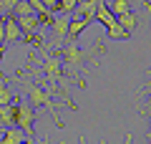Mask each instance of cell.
Listing matches in <instances>:
<instances>
[{"label":"cell","mask_w":151,"mask_h":144,"mask_svg":"<svg viewBox=\"0 0 151 144\" xmlns=\"http://www.w3.org/2000/svg\"><path fill=\"white\" fill-rule=\"evenodd\" d=\"M103 53H106V43L103 41L93 43V48H81L78 38H65L63 48H60V61H63L65 73L70 79H76V84L83 89L86 86V79H83L86 66H98Z\"/></svg>","instance_id":"1"},{"label":"cell","mask_w":151,"mask_h":144,"mask_svg":"<svg viewBox=\"0 0 151 144\" xmlns=\"http://www.w3.org/2000/svg\"><path fill=\"white\" fill-rule=\"evenodd\" d=\"M68 23H70V15L68 13H63V15H55L53 20H50V41H48V48H60L65 43V36H68Z\"/></svg>","instance_id":"3"},{"label":"cell","mask_w":151,"mask_h":144,"mask_svg":"<svg viewBox=\"0 0 151 144\" xmlns=\"http://www.w3.org/2000/svg\"><path fill=\"white\" fill-rule=\"evenodd\" d=\"M23 144H35V142H33V137H28V139H25V142H23Z\"/></svg>","instance_id":"25"},{"label":"cell","mask_w":151,"mask_h":144,"mask_svg":"<svg viewBox=\"0 0 151 144\" xmlns=\"http://www.w3.org/2000/svg\"><path fill=\"white\" fill-rule=\"evenodd\" d=\"M15 114H18V104H15V101L0 106V127H3V129L15 127Z\"/></svg>","instance_id":"9"},{"label":"cell","mask_w":151,"mask_h":144,"mask_svg":"<svg viewBox=\"0 0 151 144\" xmlns=\"http://www.w3.org/2000/svg\"><path fill=\"white\" fill-rule=\"evenodd\" d=\"M116 23H119L124 31H129V33H134L136 28L141 25V18L136 15V10H131V13H124V15H116Z\"/></svg>","instance_id":"10"},{"label":"cell","mask_w":151,"mask_h":144,"mask_svg":"<svg viewBox=\"0 0 151 144\" xmlns=\"http://www.w3.org/2000/svg\"><path fill=\"white\" fill-rule=\"evenodd\" d=\"M43 5L48 8L50 13H55V10H58V0H43Z\"/></svg>","instance_id":"22"},{"label":"cell","mask_w":151,"mask_h":144,"mask_svg":"<svg viewBox=\"0 0 151 144\" xmlns=\"http://www.w3.org/2000/svg\"><path fill=\"white\" fill-rule=\"evenodd\" d=\"M15 5H18V0H0V15H3V18H5V15H13Z\"/></svg>","instance_id":"16"},{"label":"cell","mask_w":151,"mask_h":144,"mask_svg":"<svg viewBox=\"0 0 151 144\" xmlns=\"http://www.w3.org/2000/svg\"><path fill=\"white\" fill-rule=\"evenodd\" d=\"M146 76H149V79H151V73H146ZM149 96V101H146V106L144 109H141V114H144V111H149V109H151V81H149V84H146V86H141V91H139V96Z\"/></svg>","instance_id":"18"},{"label":"cell","mask_w":151,"mask_h":144,"mask_svg":"<svg viewBox=\"0 0 151 144\" xmlns=\"http://www.w3.org/2000/svg\"><path fill=\"white\" fill-rule=\"evenodd\" d=\"M28 3H30V8H33V13H35V15H43V13H50L48 8L43 5V0H28Z\"/></svg>","instance_id":"19"},{"label":"cell","mask_w":151,"mask_h":144,"mask_svg":"<svg viewBox=\"0 0 151 144\" xmlns=\"http://www.w3.org/2000/svg\"><path fill=\"white\" fill-rule=\"evenodd\" d=\"M0 18H3V15H0Z\"/></svg>","instance_id":"28"},{"label":"cell","mask_w":151,"mask_h":144,"mask_svg":"<svg viewBox=\"0 0 151 144\" xmlns=\"http://www.w3.org/2000/svg\"><path fill=\"white\" fill-rule=\"evenodd\" d=\"M23 86H25V101L30 104L33 109H40V106L50 109V116H53L55 127H58V129H63V121H60L58 111H55V104H53V96H50V91L40 89L38 84H33V81H28V79H23Z\"/></svg>","instance_id":"2"},{"label":"cell","mask_w":151,"mask_h":144,"mask_svg":"<svg viewBox=\"0 0 151 144\" xmlns=\"http://www.w3.org/2000/svg\"><path fill=\"white\" fill-rule=\"evenodd\" d=\"M30 13H33L30 3H28V0H18V5H15V10H13V15H30Z\"/></svg>","instance_id":"17"},{"label":"cell","mask_w":151,"mask_h":144,"mask_svg":"<svg viewBox=\"0 0 151 144\" xmlns=\"http://www.w3.org/2000/svg\"><path fill=\"white\" fill-rule=\"evenodd\" d=\"M76 3L78 0H58V10H63V13H73V8H76Z\"/></svg>","instance_id":"20"},{"label":"cell","mask_w":151,"mask_h":144,"mask_svg":"<svg viewBox=\"0 0 151 144\" xmlns=\"http://www.w3.org/2000/svg\"><path fill=\"white\" fill-rule=\"evenodd\" d=\"M88 25H91V20H86V18H73V15H70V23H68V36H65V38H78V36H81V33L86 31Z\"/></svg>","instance_id":"12"},{"label":"cell","mask_w":151,"mask_h":144,"mask_svg":"<svg viewBox=\"0 0 151 144\" xmlns=\"http://www.w3.org/2000/svg\"><path fill=\"white\" fill-rule=\"evenodd\" d=\"M3 46H5V23H3V18H0V51H3Z\"/></svg>","instance_id":"21"},{"label":"cell","mask_w":151,"mask_h":144,"mask_svg":"<svg viewBox=\"0 0 151 144\" xmlns=\"http://www.w3.org/2000/svg\"><path fill=\"white\" fill-rule=\"evenodd\" d=\"M15 20H18V25H20L23 36H28V38H33L40 31V20H38L35 13H30V15H15Z\"/></svg>","instance_id":"7"},{"label":"cell","mask_w":151,"mask_h":144,"mask_svg":"<svg viewBox=\"0 0 151 144\" xmlns=\"http://www.w3.org/2000/svg\"><path fill=\"white\" fill-rule=\"evenodd\" d=\"M15 127H18V129H23L28 137H33V134H35V109H33L28 101H20V104H18Z\"/></svg>","instance_id":"5"},{"label":"cell","mask_w":151,"mask_h":144,"mask_svg":"<svg viewBox=\"0 0 151 144\" xmlns=\"http://www.w3.org/2000/svg\"><path fill=\"white\" fill-rule=\"evenodd\" d=\"M146 73H151V68H149V71H146Z\"/></svg>","instance_id":"27"},{"label":"cell","mask_w":151,"mask_h":144,"mask_svg":"<svg viewBox=\"0 0 151 144\" xmlns=\"http://www.w3.org/2000/svg\"><path fill=\"white\" fill-rule=\"evenodd\" d=\"M106 5L113 10V15H124V13L134 10V0H108Z\"/></svg>","instance_id":"13"},{"label":"cell","mask_w":151,"mask_h":144,"mask_svg":"<svg viewBox=\"0 0 151 144\" xmlns=\"http://www.w3.org/2000/svg\"><path fill=\"white\" fill-rule=\"evenodd\" d=\"M40 71H43V76L48 79V84L53 86L55 94H63V91L58 89V81H60V76H63V61H60V53L58 56H48V58L43 61V66H40Z\"/></svg>","instance_id":"4"},{"label":"cell","mask_w":151,"mask_h":144,"mask_svg":"<svg viewBox=\"0 0 151 144\" xmlns=\"http://www.w3.org/2000/svg\"><path fill=\"white\" fill-rule=\"evenodd\" d=\"M124 144H134V134H131V132L126 134V139H124Z\"/></svg>","instance_id":"23"},{"label":"cell","mask_w":151,"mask_h":144,"mask_svg":"<svg viewBox=\"0 0 151 144\" xmlns=\"http://www.w3.org/2000/svg\"><path fill=\"white\" fill-rule=\"evenodd\" d=\"M96 8H98L96 0H78L70 15H73V18H86V20L93 23V20H96Z\"/></svg>","instance_id":"6"},{"label":"cell","mask_w":151,"mask_h":144,"mask_svg":"<svg viewBox=\"0 0 151 144\" xmlns=\"http://www.w3.org/2000/svg\"><path fill=\"white\" fill-rule=\"evenodd\" d=\"M40 144H48V142H45V139H43V142H40Z\"/></svg>","instance_id":"26"},{"label":"cell","mask_w":151,"mask_h":144,"mask_svg":"<svg viewBox=\"0 0 151 144\" xmlns=\"http://www.w3.org/2000/svg\"><path fill=\"white\" fill-rule=\"evenodd\" d=\"M25 139H28V134L23 132V129L10 127V129H5V132H3V139H0V144H23Z\"/></svg>","instance_id":"11"},{"label":"cell","mask_w":151,"mask_h":144,"mask_svg":"<svg viewBox=\"0 0 151 144\" xmlns=\"http://www.w3.org/2000/svg\"><path fill=\"white\" fill-rule=\"evenodd\" d=\"M106 31H108V38H111V41H129V38H131V33H129V31H124L119 23L108 25Z\"/></svg>","instance_id":"15"},{"label":"cell","mask_w":151,"mask_h":144,"mask_svg":"<svg viewBox=\"0 0 151 144\" xmlns=\"http://www.w3.org/2000/svg\"><path fill=\"white\" fill-rule=\"evenodd\" d=\"M3 23H5V43H18L23 38V31H20V25H18L15 15H5Z\"/></svg>","instance_id":"8"},{"label":"cell","mask_w":151,"mask_h":144,"mask_svg":"<svg viewBox=\"0 0 151 144\" xmlns=\"http://www.w3.org/2000/svg\"><path fill=\"white\" fill-rule=\"evenodd\" d=\"M78 142H81V144H86V139H83V137H78ZM101 144H106V139H101Z\"/></svg>","instance_id":"24"},{"label":"cell","mask_w":151,"mask_h":144,"mask_svg":"<svg viewBox=\"0 0 151 144\" xmlns=\"http://www.w3.org/2000/svg\"><path fill=\"white\" fill-rule=\"evenodd\" d=\"M15 101V94L10 91V84H8L3 76H0V106H5V104H13Z\"/></svg>","instance_id":"14"}]
</instances>
